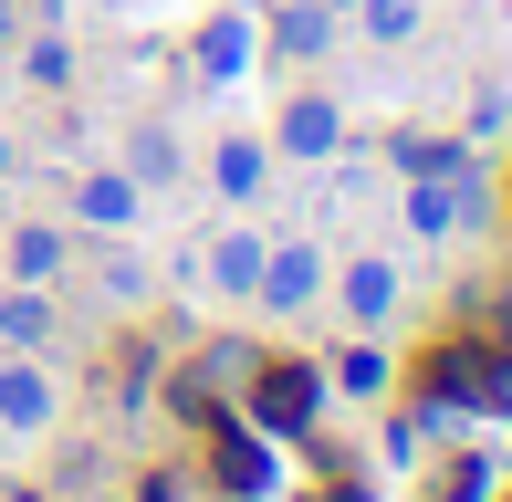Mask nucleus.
I'll return each mask as SVG.
<instances>
[{"label":"nucleus","mask_w":512,"mask_h":502,"mask_svg":"<svg viewBox=\"0 0 512 502\" xmlns=\"http://www.w3.org/2000/svg\"><path fill=\"white\" fill-rule=\"evenodd\" d=\"M241 398H251V429H262V440H272V429L293 440V429H314V408H324V367H304V356H272V367H262V356H251Z\"/></svg>","instance_id":"1"},{"label":"nucleus","mask_w":512,"mask_h":502,"mask_svg":"<svg viewBox=\"0 0 512 502\" xmlns=\"http://www.w3.org/2000/svg\"><path fill=\"white\" fill-rule=\"evenodd\" d=\"M324 293H335V314L356 335H377L387 314L408 304V283H398V262H387V251H356V262H324Z\"/></svg>","instance_id":"2"},{"label":"nucleus","mask_w":512,"mask_h":502,"mask_svg":"<svg viewBox=\"0 0 512 502\" xmlns=\"http://www.w3.org/2000/svg\"><path fill=\"white\" fill-rule=\"evenodd\" d=\"M251 304H262V314H304V304H324V251H314V241H272V251H262V283H251Z\"/></svg>","instance_id":"3"},{"label":"nucleus","mask_w":512,"mask_h":502,"mask_svg":"<svg viewBox=\"0 0 512 502\" xmlns=\"http://www.w3.org/2000/svg\"><path fill=\"white\" fill-rule=\"evenodd\" d=\"M345 147V116H335V95H283V116H272V157H335Z\"/></svg>","instance_id":"4"},{"label":"nucleus","mask_w":512,"mask_h":502,"mask_svg":"<svg viewBox=\"0 0 512 502\" xmlns=\"http://www.w3.org/2000/svg\"><path fill=\"white\" fill-rule=\"evenodd\" d=\"M74 220L84 231H136V220H147V189H136L126 168H84L74 178Z\"/></svg>","instance_id":"5"},{"label":"nucleus","mask_w":512,"mask_h":502,"mask_svg":"<svg viewBox=\"0 0 512 502\" xmlns=\"http://www.w3.org/2000/svg\"><path fill=\"white\" fill-rule=\"evenodd\" d=\"M262 42H272V63H324L335 53V11L324 0H283V11H262Z\"/></svg>","instance_id":"6"},{"label":"nucleus","mask_w":512,"mask_h":502,"mask_svg":"<svg viewBox=\"0 0 512 502\" xmlns=\"http://www.w3.org/2000/svg\"><path fill=\"white\" fill-rule=\"evenodd\" d=\"M251 42H262V11H209L199 74H209V84H241V74H251Z\"/></svg>","instance_id":"7"},{"label":"nucleus","mask_w":512,"mask_h":502,"mask_svg":"<svg viewBox=\"0 0 512 502\" xmlns=\"http://www.w3.org/2000/svg\"><path fill=\"white\" fill-rule=\"evenodd\" d=\"M53 408H63V387L42 377L32 356H11V367H0V429H11V440H21V429H53Z\"/></svg>","instance_id":"8"},{"label":"nucleus","mask_w":512,"mask_h":502,"mask_svg":"<svg viewBox=\"0 0 512 502\" xmlns=\"http://www.w3.org/2000/svg\"><path fill=\"white\" fill-rule=\"evenodd\" d=\"M262 231H230V241H209V283L230 293V304H251V283H262Z\"/></svg>","instance_id":"9"},{"label":"nucleus","mask_w":512,"mask_h":502,"mask_svg":"<svg viewBox=\"0 0 512 502\" xmlns=\"http://www.w3.org/2000/svg\"><path fill=\"white\" fill-rule=\"evenodd\" d=\"M178 168H189V157H178L168 126H136V136H126V178H136V189H168Z\"/></svg>","instance_id":"10"},{"label":"nucleus","mask_w":512,"mask_h":502,"mask_svg":"<svg viewBox=\"0 0 512 502\" xmlns=\"http://www.w3.org/2000/svg\"><path fill=\"white\" fill-rule=\"evenodd\" d=\"M63 251H74V241H63L53 220H21V231H11V272H21V283H53Z\"/></svg>","instance_id":"11"},{"label":"nucleus","mask_w":512,"mask_h":502,"mask_svg":"<svg viewBox=\"0 0 512 502\" xmlns=\"http://www.w3.org/2000/svg\"><path fill=\"white\" fill-rule=\"evenodd\" d=\"M387 377H398V367H387V346H366V335L324 367V387H345V398H387Z\"/></svg>","instance_id":"12"},{"label":"nucleus","mask_w":512,"mask_h":502,"mask_svg":"<svg viewBox=\"0 0 512 502\" xmlns=\"http://www.w3.org/2000/svg\"><path fill=\"white\" fill-rule=\"evenodd\" d=\"M262 168H272V136H220V189L230 199L262 189Z\"/></svg>","instance_id":"13"},{"label":"nucleus","mask_w":512,"mask_h":502,"mask_svg":"<svg viewBox=\"0 0 512 502\" xmlns=\"http://www.w3.org/2000/svg\"><path fill=\"white\" fill-rule=\"evenodd\" d=\"M0 335H11V346H42V335H53V304H42L32 283H21V293H0Z\"/></svg>","instance_id":"14"},{"label":"nucleus","mask_w":512,"mask_h":502,"mask_svg":"<svg viewBox=\"0 0 512 502\" xmlns=\"http://www.w3.org/2000/svg\"><path fill=\"white\" fill-rule=\"evenodd\" d=\"M95 293H105V304H147V262H136V251H115V262L95 272Z\"/></svg>","instance_id":"15"},{"label":"nucleus","mask_w":512,"mask_h":502,"mask_svg":"<svg viewBox=\"0 0 512 502\" xmlns=\"http://www.w3.org/2000/svg\"><path fill=\"white\" fill-rule=\"evenodd\" d=\"M398 168L408 178H439V168H460V147H439V136H398Z\"/></svg>","instance_id":"16"},{"label":"nucleus","mask_w":512,"mask_h":502,"mask_svg":"<svg viewBox=\"0 0 512 502\" xmlns=\"http://www.w3.org/2000/svg\"><path fill=\"white\" fill-rule=\"evenodd\" d=\"M11 32H21V0H0V53H11Z\"/></svg>","instance_id":"17"},{"label":"nucleus","mask_w":512,"mask_h":502,"mask_svg":"<svg viewBox=\"0 0 512 502\" xmlns=\"http://www.w3.org/2000/svg\"><path fill=\"white\" fill-rule=\"evenodd\" d=\"M0 168H11V136H0Z\"/></svg>","instance_id":"18"},{"label":"nucleus","mask_w":512,"mask_h":502,"mask_svg":"<svg viewBox=\"0 0 512 502\" xmlns=\"http://www.w3.org/2000/svg\"><path fill=\"white\" fill-rule=\"evenodd\" d=\"M324 11H356V0H324Z\"/></svg>","instance_id":"19"}]
</instances>
